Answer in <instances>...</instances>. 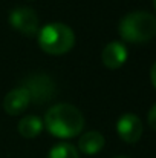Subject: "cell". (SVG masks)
I'll return each instance as SVG.
<instances>
[{
	"label": "cell",
	"mask_w": 156,
	"mask_h": 158,
	"mask_svg": "<svg viewBox=\"0 0 156 158\" xmlns=\"http://www.w3.org/2000/svg\"><path fill=\"white\" fill-rule=\"evenodd\" d=\"M150 80H152L153 88L156 89V61L153 63V66H152V69H150Z\"/></svg>",
	"instance_id": "obj_13"
},
{
	"label": "cell",
	"mask_w": 156,
	"mask_h": 158,
	"mask_svg": "<svg viewBox=\"0 0 156 158\" xmlns=\"http://www.w3.org/2000/svg\"><path fill=\"white\" fill-rule=\"evenodd\" d=\"M116 132H118V135L122 141H126L129 144H133L142 135V121L138 115L127 112V114H124L118 118Z\"/></svg>",
	"instance_id": "obj_6"
},
{
	"label": "cell",
	"mask_w": 156,
	"mask_h": 158,
	"mask_svg": "<svg viewBox=\"0 0 156 158\" xmlns=\"http://www.w3.org/2000/svg\"><path fill=\"white\" fill-rule=\"evenodd\" d=\"M153 5H155V9H156V0H153Z\"/></svg>",
	"instance_id": "obj_15"
},
{
	"label": "cell",
	"mask_w": 156,
	"mask_h": 158,
	"mask_svg": "<svg viewBox=\"0 0 156 158\" xmlns=\"http://www.w3.org/2000/svg\"><path fill=\"white\" fill-rule=\"evenodd\" d=\"M22 86L28 91L34 105H45L55 94V83L46 74H31L23 80Z\"/></svg>",
	"instance_id": "obj_4"
},
{
	"label": "cell",
	"mask_w": 156,
	"mask_h": 158,
	"mask_svg": "<svg viewBox=\"0 0 156 158\" xmlns=\"http://www.w3.org/2000/svg\"><path fill=\"white\" fill-rule=\"evenodd\" d=\"M31 105V97L23 86H17L9 91L3 98V109L8 115H20Z\"/></svg>",
	"instance_id": "obj_7"
},
{
	"label": "cell",
	"mask_w": 156,
	"mask_h": 158,
	"mask_svg": "<svg viewBox=\"0 0 156 158\" xmlns=\"http://www.w3.org/2000/svg\"><path fill=\"white\" fill-rule=\"evenodd\" d=\"M43 124L55 138L67 140L81 134L84 127V117L75 106L69 103H58L48 109Z\"/></svg>",
	"instance_id": "obj_1"
},
{
	"label": "cell",
	"mask_w": 156,
	"mask_h": 158,
	"mask_svg": "<svg viewBox=\"0 0 156 158\" xmlns=\"http://www.w3.org/2000/svg\"><path fill=\"white\" fill-rule=\"evenodd\" d=\"M38 46L42 51L51 55H63L67 54L75 45V34L74 31L60 22L48 23L40 28L37 34Z\"/></svg>",
	"instance_id": "obj_3"
},
{
	"label": "cell",
	"mask_w": 156,
	"mask_h": 158,
	"mask_svg": "<svg viewBox=\"0 0 156 158\" xmlns=\"http://www.w3.org/2000/svg\"><path fill=\"white\" fill-rule=\"evenodd\" d=\"M8 22L14 29H17L18 32H22L28 37H34L40 31L37 12L28 6H18V8L12 9L9 12Z\"/></svg>",
	"instance_id": "obj_5"
},
{
	"label": "cell",
	"mask_w": 156,
	"mask_h": 158,
	"mask_svg": "<svg viewBox=\"0 0 156 158\" xmlns=\"http://www.w3.org/2000/svg\"><path fill=\"white\" fill-rule=\"evenodd\" d=\"M147 121H149V126L156 131V103L152 106L150 112H149V117H147Z\"/></svg>",
	"instance_id": "obj_12"
},
{
	"label": "cell",
	"mask_w": 156,
	"mask_h": 158,
	"mask_svg": "<svg viewBox=\"0 0 156 158\" xmlns=\"http://www.w3.org/2000/svg\"><path fill=\"white\" fill-rule=\"evenodd\" d=\"M48 158H80V155L70 143H58L49 151Z\"/></svg>",
	"instance_id": "obj_11"
},
{
	"label": "cell",
	"mask_w": 156,
	"mask_h": 158,
	"mask_svg": "<svg viewBox=\"0 0 156 158\" xmlns=\"http://www.w3.org/2000/svg\"><path fill=\"white\" fill-rule=\"evenodd\" d=\"M45 124H43V120L38 118L37 115H25L20 121H18V134L23 137V138H35L42 134Z\"/></svg>",
	"instance_id": "obj_10"
},
{
	"label": "cell",
	"mask_w": 156,
	"mask_h": 158,
	"mask_svg": "<svg viewBox=\"0 0 156 158\" xmlns=\"http://www.w3.org/2000/svg\"><path fill=\"white\" fill-rule=\"evenodd\" d=\"M129 54L127 48L121 43V42H110L104 46L103 52H101V60L103 64L109 69H118L121 68L126 60H127Z\"/></svg>",
	"instance_id": "obj_8"
},
{
	"label": "cell",
	"mask_w": 156,
	"mask_h": 158,
	"mask_svg": "<svg viewBox=\"0 0 156 158\" xmlns=\"http://www.w3.org/2000/svg\"><path fill=\"white\" fill-rule=\"evenodd\" d=\"M118 32L129 43H146L156 37V17L147 11H135L124 15Z\"/></svg>",
	"instance_id": "obj_2"
},
{
	"label": "cell",
	"mask_w": 156,
	"mask_h": 158,
	"mask_svg": "<svg viewBox=\"0 0 156 158\" xmlns=\"http://www.w3.org/2000/svg\"><path fill=\"white\" fill-rule=\"evenodd\" d=\"M106 144V140H104L103 134L97 132V131H89V132H84L80 140H78V149L86 154V155H95L98 154Z\"/></svg>",
	"instance_id": "obj_9"
},
{
	"label": "cell",
	"mask_w": 156,
	"mask_h": 158,
	"mask_svg": "<svg viewBox=\"0 0 156 158\" xmlns=\"http://www.w3.org/2000/svg\"><path fill=\"white\" fill-rule=\"evenodd\" d=\"M115 158H129V157H122V155H121V157H115Z\"/></svg>",
	"instance_id": "obj_14"
}]
</instances>
